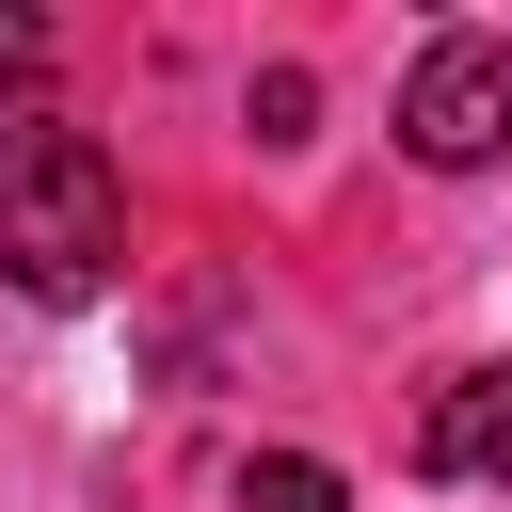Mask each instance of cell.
<instances>
[{
    "label": "cell",
    "mask_w": 512,
    "mask_h": 512,
    "mask_svg": "<svg viewBox=\"0 0 512 512\" xmlns=\"http://www.w3.org/2000/svg\"><path fill=\"white\" fill-rule=\"evenodd\" d=\"M416 464L432 480H512V368H448L416 400Z\"/></svg>",
    "instance_id": "obj_3"
},
{
    "label": "cell",
    "mask_w": 512,
    "mask_h": 512,
    "mask_svg": "<svg viewBox=\"0 0 512 512\" xmlns=\"http://www.w3.org/2000/svg\"><path fill=\"white\" fill-rule=\"evenodd\" d=\"M400 144H416L432 176L512 160V32H432L416 80H400Z\"/></svg>",
    "instance_id": "obj_2"
},
{
    "label": "cell",
    "mask_w": 512,
    "mask_h": 512,
    "mask_svg": "<svg viewBox=\"0 0 512 512\" xmlns=\"http://www.w3.org/2000/svg\"><path fill=\"white\" fill-rule=\"evenodd\" d=\"M112 256H128V176H112V144L64 128V112H16V128H0V272H16L32 304H96Z\"/></svg>",
    "instance_id": "obj_1"
},
{
    "label": "cell",
    "mask_w": 512,
    "mask_h": 512,
    "mask_svg": "<svg viewBox=\"0 0 512 512\" xmlns=\"http://www.w3.org/2000/svg\"><path fill=\"white\" fill-rule=\"evenodd\" d=\"M32 96H48V16H16V0H0V128H16Z\"/></svg>",
    "instance_id": "obj_5"
},
{
    "label": "cell",
    "mask_w": 512,
    "mask_h": 512,
    "mask_svg": "<svg viewBox=\"0 0 512 512\" xmlns=\"http://www.w3.org/2000/svg\"><path fill=\"white\" fill-rule=\"evenodd\" d=\"M240 512H352V480H336L320 448H256V464H240Z\"/></svg>",
    "instance_id": "obj_4"
}]
</instances>
